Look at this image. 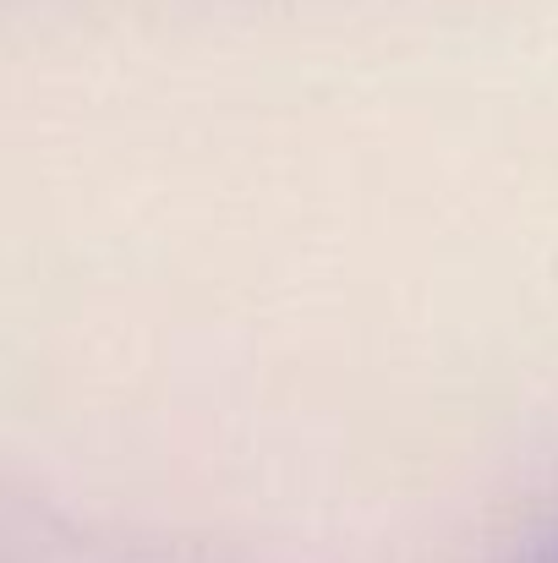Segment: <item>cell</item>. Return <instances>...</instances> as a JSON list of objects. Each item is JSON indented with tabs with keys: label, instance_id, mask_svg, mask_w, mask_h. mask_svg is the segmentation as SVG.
<instances>
[{
	"label": "cell",
	"instance_id": "1",
	"mask_svg": "<svg viewBox=\"0 0 558 563\" xmlns=\"http://www.w3.org/2000/svg\"><path fill=\"white\" fill-rule=\"evenodd\" d=\"M543 563H558V548H554V553H543Z\"/></svg>",
	"mask_w": 558,
	"mask_h": 563
}]
</instances>
